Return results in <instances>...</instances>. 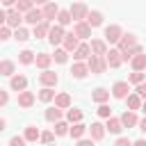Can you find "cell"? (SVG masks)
<instances>
[{"mask_svg": "<svg viewBox=\"0 0 146 146\" xmlns=\"http://www.w3.org/2000/svg\"><path fill=\"white\" fill-rule=\"evenodd\" d=\"M87 68H89V73H96V75L105 73V71H107L105 55H89V59H87Z\"/></svg>", "mask_w": 146, "mask_h": 146, "instance_id": "6da1fadb", "label": "cell"}, {"mask_svg": "<svg viewBox=\"0 0 146 146\" xmlns=\"http://www.w3.org/2000/svg\"><path fill=\"white\" fill-rule=\"evenodd\" d=\"M105 62H107V66H112V68H119V66L123 64L121 50H119V48H110V50L105 52Z\"/></svg>", "mask_w": 146, "mask_h": 146, "instance_id": "7a4b0ae2", "label": "cell"}, {"mask_svg": "<svg viewBox=\"0 0 146 146\" xmlns=\"http://www.w3.org/2000/svg\"><path fill=\"white\" fill-rule=\"evenodd\" d=\"M71 18L78 23V21H84L87 18V14H89V9H87V5L84 2H75V5H71Z\"/></svg>", "mask_w": 146, "mask_h": 146, "instance_id": "3957f363", "label": "cell"}, {"mask_svg": "<svg viewBox=\"0 0 146 146\" xmlns=\"http://www.w3.org/2000/svg\"><path fill=\"white\" fill-rule=\"evenodd\" d=\"M64 27L62 25H50V30H48V41L52 43V46H57V43H62L64 41Z\"/></svg>", "mask_w": 146, "mask_h": 146, "instance_id": "277c9868", "label": "cell"}, {"mask_svg": "<svg viewBox=\"0 0 146 146\" xmlns=\"http://www.w3.org/2000/svg\"><path fill=\"white\" fill-rule=\"evenodd\" d=\"M121 34H123V30L119 25H107L105 27V43H119Z\"/></svg>", "mask_w": 146, "mask_h": 146, "instance_id": "5b68a950", "label": "cell"}, {"mask_svg": "<svg viewBox=\"0 0 146 146\" xmlns=\"http://www.w3.org/2000/svg\"><path fill=\"white\" fill-rule=\"evenodd\" d=\"M130 94V82H125V80H119V82H114V87H112V96L114 98H125Z\"/></svg>", "mask_w": 146, "mask_h": 146, "instance_id": "8992f818", "label": "cell"}, {"mask_svg": "<svg viewBox=\"0 0 146 146\" xmlns=\"http://www.w3.org/2000/svg\"><path fill=\"white\" fill-rule=\"evenodd\" d=\"M57 73H52V71H48V68H43V73H39V82L43 84V87H55L57 84Z\"/></svg>", "mask_w": 146, "mask_h": 146, "instance_id": "52a82bcc", "label": "cell"}, {"mask_svg": "<svg viewBox=\"0 0 146 146\" xmlns=\"http://www.w3.org/2000/svg\"><path fill=\"white\" fill-rule=\"evenodd\" d=\"M5 14H7L5 25H9V27H14V30H16V27L21 25V21H23V18H21V11H18V9H9V11H5Z\"/></svg>", "mask_w": 146, "mask_h": 146, "instance_id": "ba28073f", "label": "cell"}, {"mask_svg": "<svg viewBox=\"0 0 146 146\" xmlns=\"http://www.w3.org/2000/svg\"><path fill=\"white\" fill-rule=\"evenodd\" d=\"M73 34H75L78 39H89V36H91V27H89L84 21H78L75 27H73Z\"/></svg>", "mask_w": 146, "mask_h": 146, "instance_id": "9c48e42d", "label": "cell"}, {"mask_svg": "<svg viewBox=\"0 0 146 146\" xmlns=\"http://www.w3.org/2000/svg\"><path fill=\"white\" fill-rule=\"evenodd\" d=\"M25 23H30V25H36V23H41L43 21V14H41V9H36V7H32L30 11H25V18H23Z\"/></svg>", "mask_w": 146, "mask_h": 146, "instance_id": "30bf717a", "label": "cell"}, {"mask_svg": "<svg viewBox=\"0 0 146 146\" xmlns=\"http://www.w3.org/2000/svg\"><path fill=\"white\" fill-rule=\"evenodd\" d=\"M57 11H59V7H57L55 2H46V5H43V9H41L43 21H52V18H57Z\"/></svg>", "mask_w": 146, "mask_h": 146, "instance_id": "8fae6325", "label": "cell"}, {"mask_svg": "<svg viewBox=\"0 0 146 146\" xmlns=\"http://www.w3.org/2000/svg\"><path fill=\"white\" fill-rule=\"evenodd\" d=\"M84 23H87L89 27H98V25H103V14L94 9V11H89V14H87V18H84Z\"/></svg>", "mask_w": 146, "mask_h": 146, "instance_id": "7c38bea8", "label": "cell"}, {"mask_svg": "<svg viewBox=\"0 0 146 146\" xmlns=\"http://www.w3.org/2000/svg\"><path fill=\"white\" fill-rule=\"evenodd\" d=\"M89 55H91V48H89L87 43H78V48L73 50V57H75L78 62H82V59H89Z\"/></svg>", "mask_w": 146, "mask_h": 146, "instance_id": "4fadbf2b", "label": "cell"}, {"mask_svg": "<svg viewBox=\"0 0 146 146\" xmlns=\"http://www.w3.org/2000/svg\"><path fill=\"white\" fill-rule=\"evenodd\" d=\"M62 43H64V50H66V52H73L80 41H78V36L71 32V34H64V41H62Z\"/></svg>", "mask_w": 146, "mask_h": 146, "instance_id": "5bb4252c", "label": "cell"}, {"mask_svg": "<svg viewBox=\"0 0 146 146\" xmlns=\"http://www.w3.org/2000/svg\"><path fill=\"white\" fill-rule=\"evenodd\" d=\"M18 105H21V107H32V105H34V94L23 89V91L18 94Z\"/></svg>", "mask_w": 146, "mask_h": 146, "instance_id": "9a60e30c", "label": "cell"}, {"mask_svg": "<svg viewBox=\"0 0 146 146\" xmlns=\"http://www.w3.org/2000/svg\"><path fill=\"white\" fill-rule=\"evenodd\" d=\"M105 130H110V132L119 135V132L123 130V123H121V119H116V116H107V125H105Z\"/></svg>", "mask_w": 146, "mask_h": 146, "instance_id": "2e32d148", "label": "cell"}, {"mask_svg": "<svg viewBox=\"0 0 146 146\" xmlns=\"http://www.w3.org/2000/svg\"><path fill=\"white\" fill-rule=\"evenodd\" d=\"M130 64H132V68L135 71H144L146 68V52L141 50V52H137L132 59H130Z\"/></svg>", "mask_w": 146, "mask_h": 146, "instance_id": "e0dca14e", "label": "cell"}, {"mask_svg": "<svg viewBox=\"0 0 146 146\" xmlns=\"http://www.w3.org/2000/svg\"><path fill=\"white\" fill-rule=\"evenodd\" d=\"M48 30H50V21H41L34 25V39H41V36H48Z\"/></svg>", "mask_w": 146, "mask_h": 146, "instance_id": "ac0fdd59", "label": "cell"}, {"mask_svg": "<svg viewBox=\"0 0 146 146\" xmlns=\"http://www.w3.org/2000/svg\"><path fill=\"white\" fill-rule=\"evenodd\" d=\"M50 62H52V55H48V52H39V55H34V64H36L39 68H48Z\"/></svg>", "mask_w": 146, "mask_h": 146, "instance_id": "d6986e66", "label": "cell"}, {"mask_svg": "<svg viewBox=\"0 0 146 146\" xmlns=\"http://www.w3.org/2000/svg\"><path fill=\"white\" fill-rule=\"evenodd\" d=\"M87 73H89V68H87V64H82V62H75V64H73V68H71V75H73V78H78V80H82Z\"/></svg>", "mask_w": 146, "mask_h": 146, "instance_id": "ffe728a7", "label": "cell"}, {"mask_svg": "<svg viewBox=\"0 0 146 146\" xmlns=\"http://www.w3.org/2000/svg\"><path fill=\"white\" fill-rule=\"evenodd\" d=\"M9 84H11L14 91H23V89L27 87V78H25V75H11V82H9Z\"/></svg>", "mask_w": 146, "mask_h": 146, "instance_id": "44dd1931", "label": "cell"}, {"mask_svg": "<svg viewBox=\"0 0 146 146\" xmlns=\"http://www.w3.org/2000/svg\"><path fill=\"white\" fill-rule=\"evenodd\" d=\"M91 100H94V103H98V105H100V103H107V100H110V91H107V89H103V87H98V89L91 94Z\"/></svg>", "mask_w": 146, "mask_h": 146, "instance_id": "7402d4cb", "label": "cell"}, {"mask_svg": "<svg viewBox=\"0 0 146 146\" xmlns=\"http://www.w3.org/2000/svg\"><path fill=\"white\" fill-rule=\"evenodd\" d=\"M121 123H123L125 128H132V125H137V114H135L132 110H125V112L121 114Z\"/></svg>", "mask_w": 146, "mask_h": 146, "instance_id": "603a6c76", "label": "cell"}, {"mask_svg": "<svg viewBox=\"0 0 146 146\" xmlns=\"http://www.w3.org/2000/svg\"><path fill=\"white\" fill-rule=\"evenodd\" d=\"M89 132H91V139H94V141H100V139L105 137V125H103V123H91Z\"/></svg>", "mask_w": 146, "mask_h": 146, "instance_id": "cb8c5ba5", "label": "cell"}, {"mask_svg": "<svg viewBox=\"0 0 146 146\" xmlns=\"http://www.w3.org/2000/svg\"><path fill=\"white\" fill-rule=\"evenodd\" d=\"M137 43V36L135 34H121V39H119V50H125V48H130V46H135Z\"/></svg>", "mask_w": 146, "mask_h": 146, "instance_id": "d4e9b609", "label": "cell"}, {"mask_svg": "<svg viewBox=\"0 0 146 146\" xmlns=\"http://www.w3.org/2000/svg\"><path fill=\"white\" fill-rule=\"evenodd\" d=\"M89 48H91V52H94V55H105V52H107V43H105L103 39H94Z\"/></svg>", "mask_w": 146, "mask_h": 146, "instance_id": "484cf974", "label": "cell"}, {"mask_svg": "<svg viewBox=\"0 0 146 146\" xmlns=\"http://www.w3.org/2000/svg\"><path fill=\"white\" fill-rule=\"evenodd\" d=\"M52 100H55V107H59V110L71 107V96H68V94H57Z\"/></svg>", "mask_w": 146, "mask_h": 146, "instance_id": "4316f807", "label": "cell"}, {"mask_svg": "<svg viewBox=\"0 0 146 146\" xmlns=\"http://www.w3.org/2000/svg\"><path fill=\"white\" fill-rule=\"evenodd\" d=\"M14 71H16V64L11 62V59H2L0 62V75H14Z\"/></svg>", "mask_w": 146, "mask_h": 146, "instance_id": "83f0119b", "label": "cell"}, {"mask_svg": "<svg viewBox=\"0 0 146 146\" xmlns=\"http://www.w3.org/2000/svg\"><path fill=\"white\" fill-rule=\"evenodd\" d=\"M84 132H87V125H82L80 121H78V123H73V125L68 128V135H71L73 139H80V137H82Z\"/></svg>", "mask_w": 146, "mask_h": 146, "instance_id": "f1b7e54d", "label": "cell"}, {"mask_svg": "<svg viewBox=\"0 0 146 146\" xmlns=\"http://www.w3.org/2000/svg\"><path fill=\"white\" fill-rule=\"evenodd\" d=\"M137 52H141V46H139V43H135V46H130V48L121 50V57H123V62H128V59H132Z\"/></svg>", "mask_w": 146, "mask_h": 146, "instance_id": "f546056e", "label": "cell"}, {"mask_svg": "<svg viewBox=\"0 0 146 146\" xmlns=\"http://www.w3.org/2000/svg\"><path fill=\"white\" fill-rule=\"evenodd\" d=\"M125 103H128V110H132V112L141 107V98H139L137 94H128V96H125Z\"/></svg>", "mask_w": 146, "mask_h": 146, "instance_id": "4dcf8cb0", "label": "cell"}, {"mask_svg": "<svg viewBox=\"0 0 146 146\" xmlns=\"http://www.w3.org/2000/svg\"><path fill=\"white\" fill-rule=\"evenodd\" d=\"M39 135H41V132H39V128H36V125H27L23 137H25V141H36V139H39Z\"/></svg>", "mask_w": 146, "mask_h": 146, "instance_id": "1f68e13d", "label": "cell"}, {"mask_svg": "<svg viewBox=\"0 0 146 146\" xmlns=\"http://www.w3.org/2000/svg\"><path fill=\"white\" fill-rule=\"evenodd\" d=\"M71 21H73V18H71V11H66V9H59V11H57V25L64 27V25H68Z\"/></svg>", "mask_w": 146, "mask_h": 146, "instance_id": "d6a6232c", "label": "cell"}, {"mask_svg": "<svg viewBox=\"0 0 146 146\" xmlns=\"http://www.w3.org/2000/svg\"><path fill=\"white\" fill-rule=\"evenodd\" d=\"M46 119L52 121V123L59 121V119H62V110H59V107H48V110H46Z\"/></svg>", "mask_w": 146, "mask_h": 146, "instance_id": "836d02e7", "label": "cell"}, {"mask_svg": "<svg viewBox=\"0 0 146 146\" xmlns=\"http://www.w3.org/2000/svg\"><path fill=\"white\" fill-rule=\"evenodd\" d=\"M18 59H21V64H34V52L32 50H21Z\"/></svg>", "mask_w": 146, "mask_h": 146, "instance_id": "e575fe53", "label": "cell"}, {"mask_svg": "<svg viewBox=\"0 0 146 146\" xmlns=\"http://www.w3.org/2000/svg\"><path fill=\"white\" fill-rule=\"evenodd\" d=\"M55 98V91L50 89V87H43L41 91H39V100H43V103H50Z\"/></svg>", "mask_w": 146, "mask_h": 146, "instance_id": "d590c367", "label": "cell"}, {"mask_svg": "<svg viewBox=\"0 0 146 146\" xmlns=\"http://www.w3.org/2000/svg\"><path fill=\"white\" fill-rule=\"evenodd\" d=\"M34 7V0H16V9L21 11V14H25V11H30Z\"/></svg>", "mask_w": 146, "mask_h": 146, "instance_id": "8d00e7d4", "label": "cell"}, {"mask_svg": "<svg viewBox=\"0 0 146 146\" xmlns=\"http://www.w3.org/2000/svg\"><path fill=\"white\" fill-rule=\"evenodd\" d=\"M14 39H16V41H27V39H30V32H27L25 27L18 25V27L14 30Z\"/></svg>", "mask_w": 146, "mask_h": 146, "instance_id": "74e56055", "label": "cell"}, {"mask_svg": "<svg viewBox=\"0 0 146 146\" xmlns=\"http://www.w3.org/2000/svg\"><path fill=\"white\" fill-rule=\"evenodd\" d=\"M66 119H68V123H78V121H82V112L80 110H68Z\"/></svg>", "mask_w": 146, "mask_h": 146, "instance_id": "f35d334b", "label": "cell"}, {"mask_svg": "<svg viewBox=\"0 0 146 146\" xmlns=\"http://www.w3.org/2000/svg\"><path fill=\"white\" fill-rule=\"evenodd\" d=\"M55 135H59V137H62V135H68V123H64L62 119L55 121Z\"/></svg>", "mask_w": 146, "mask_h": 146, "instance_id": "ab89813d", "label": "cell"}, {"mask_svg": "<svg viewBox=\"0 0 146 146\" xmlns=\"http://www.w3.org/2000/svg\"><path fill=\"white\" fill-rule=\"evenodd\" d=\"M52 59H55L57 64H64V62L68 59V52H66V50H55V55H52Z\"/></svg>", "mask_w": 146, "mask_h": 146, "instance_id": "60d3db41", "label": "cell"}, {"mask_svg": "<svg viewBox=\"0 0 146 146\" xmlns=\"http://www.w3.org/2000/svg\"><path fill=\"white\" fill-rule=\"evenodd\" d=\"M96 112H98V116H103V119H107V116H112V110H110V105H105V103H100Z\"/></svg>", "mask_w": 146, "mask_h": 146, "instance_id": "b9f144b4", "label": "cell"}, {"mask_svg": "<svg viewBox=\"0 0 146 146\" xmlns=\"http://www.w3.org/2000/svg\"><path fill=\"white\" fill-rule=\"evenodd\" d=\"M128 82H132V84H139V82H144V73H141V71H135V73H130Z\"/></svg>", "mask_w": 146, "mask_h": 146, "instance_id": "7bdbcfd3", "label": "cell"}, {"mask_svg": "<svg viewBox=\"0 0 146 146\" xmlns=\"http://www.w3.org/2000/svg\"><path fill=\"white\" fill-rule=\"evenodd\" d=\"M11 36V27L9 25H0V41H7Z\"/></svg>", "mask_w": 146, "mask_h": 146, "instance_id": "ee69618b", "label": "cell"}, {"mask_svg": "<svg viewBox=\"0 0 146 146\" xmlns=\"http://www.w3.org/2000/svg\"><path fill=\"white\" fill-rule=\"evenodd\" d=\"M39 139H41L43 144H52V139H55V135H52V132H41V135H39Z\"/></svg>", "mask_w": 146, "mask_h": 146, "instance_id": "f6af8a7d", "label": "cell"}, {"mask_svg": "<svg viewBox=\"0 0 146 146\" xmlns=\"http://www.w3.org/2000/svg\"><path fill=\"white\" fill-rule=\"evenodd\" d=\"M9 146H25V137H18V135L11 137L9 139Z\"/></svg>", "mask_w": 146, "mask_h": 146, "instance_id": "bcb514c9", "label": "cell"}, {"mask_svg": "<svg viewBox=\"0 0 146 146\" xmlns=\"http://www.w3.org/2000/svg\"><path fill=\"white\" fill-rule=\"evenodd\" d=\"M137 96L146 100V82H139V84H137Z\"/></svg>", "mask_w": 146, "mask_h": 146, "instance_id": "7dc6e473", "label": "cell"}, {"mask_svg": "<svg viewBox=\"0 0 146 146\" xmlns=\"http://www.w3.org/2000/svg\"><path fill=\"white\" fill-rule=\"evenodd\" d=\"M114 146H132V141H130V139H128V137H119V139H116V144H114Z\"/></svg>", "mask_w": 146, "mask_h": 146, "instance_id": "c3c4849f", "label": "cell"}, {"mask_svg": "<svg viewBox=\"0 0 146 146\" xmlns=\"http://www.w3.org/2000/svg\"><path fill=\"white\" fill-rule=\"evenodd\" d=\"M7 103H9V94L0 89V107H2V105H7Z\"/></svg>", "mask_w": 146, "mask_h": 146, "instance_id": "681fc988", "label": "cell"}, {"mask_svg": "<svg viewBox=\"0 0 146 146\" xmlns=\"http://www.w3.org/2000/svg\"><path fill=\"white\" fill-rule=\"evenodd\" d=\"M78 146H94V141H91V139H80Z\"/></svg>", "mask_w": 146, "mask_h": 146, "instance_id": "f907efd6", "label": "cell"}, {"mask_svg": "<svg viewBox=\"0 0 146 146\" xmlns=\"http://www.w3.org/2000/svg\"><path fill=\"white\" fill-rule=\"evenodd\" d=\"M137 123H139V130H141V132H146V116H144L141 121H137Z\"/></svg>", "mask_w": 146, "mask_h": 146, "instance_id": "816d5d0a", "label": "cell"}, {"mask_svg": "<svg viewBox=\"0 0 146 146\" xmlns=\"http://www.w3.org/2000/svg\"><path fill=\"white\" fill-rule=\"evenodd\" d=\"M132 146H146V139H137V141H132Z\"/></svg>", "mask_w": 146, "mask_h": 146, "instance_id": "f5cc1de1", "label": "cell"}, {"mask_svg": "<svg viewBox=\"0 0 146 146\" xmlns=\"http://www.w3.org/2000/svg\"><path fill=\"white\" fill-rule=\"evenodd\" d=\"M5 18H7V14H5L2 9H0V25H5Z\"/></svg>", "mask_w": 146, "mask_h": 146, "instance_id": "db71d44e", "label": "cell"}, {"mask_svg": "<svg viewBox=\"0 0 146 146\" xmlns=\"http://www.w3.org/2000/svg\"><path fill=\"white\" fill-rule=\"evenodd\" d=\"M5 128H7V121H5V119H2V116H0V132H2V130H5Z\"/></svg>", "mask_w": 146, "mask_h": 146, "instance_id": "11a10c76", "label": "cell"}, {"mask_svg": "<svg viewBox=\"0 0 146 146\" xmlns=\"http://www.w3.org/2000/svg\"><path fill=\"white\" fill-rule=\"evenodd\" d=\"M2 5H7V7H11V5H16V0H2Z\"/></svg>", "mask_w": 146, "mask_h": 146, "instance_id": "9f6ffc18", "label": "cell"}, {"mask_svg": "<svg viewBox=\"0 0 146 146\" xmlns=\"http://www.w3.org/2000/svg\"><path fill=\"white\" fill-rule=\"evenodd\" d=\"M46 2H50V0H34V5H46Z\"/></svg>", "mask_w": 146, "mask_h": 146, "instance_id": "6f0895ef", "label": "cell"}, {"mask_svg": "<svg viewBox=\"0 0 146 146\" xmlns=\"http://www.w3.org/2000/svg\"><path fill=\"white\" fill-rule=\"evenodd\" d=\"M139 110H141V112H144V114H146V100H144V103H141V107H139Z\"/></svg>", "mask_w": 146, "mask_h": 146, "instance_id": "680465c9", "label": "cell"}, {"mask_svg": "<svg viewBox=\"0 0 146 146\" xmlns=\"http://www.w3.org/2000/svg\"><path fill=\"white\" fill-rule=\"evenodd\" d=\"M46 146H57V144H46Z\"/></svg>", "mask_w": 146, "mask_h": 146, "instance_id": "91938a15", "label": "cell"}]
</instances>
